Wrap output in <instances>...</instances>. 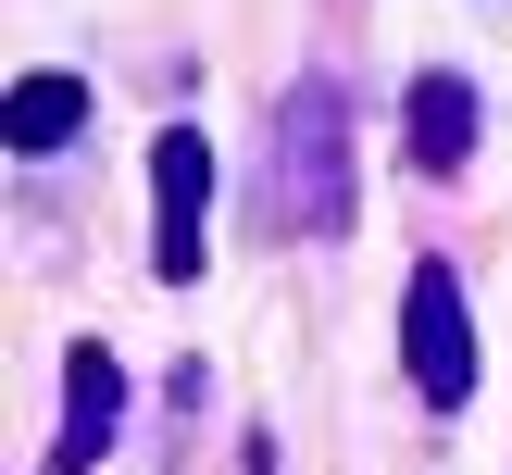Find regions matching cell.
I'll use <instances>...</instances> for the list:
<instances>
[{
  "instance_id": "obj_1",
  "label": "cell",
  "mask_w": 512,
  "mask_h": 475,
  "mask_svg": "<svg viewBox=\"0 0 512 475\" xmlns=\"http://www.w3.org/2000/svg\"><path fill=\"white\" fill-rule=\"evenodd\" d=\"M263 225H275V238H338V225H350V100H338V75H300L288 113H275Z\"/></svg>"
},
{
  "instance_id": "obj_2",
  "label": "cell",
  "mask_w": 512,
  "mask_h": 475,
  "mask_svg": "<svg viewBox=\"0 0 512 475\" xmlns=\"http://www.w3.org/2000/svg\"><path fill=\"white\" fill-rule=\"evenodd\" d=\"M400 363H413L425 413H463L475 400V313H463V275L450 263H413V288H400Z\"/></svg>"
},
{
  "instance_id": "obj_3",
  "label": "cell",
  "mask_w": 512,
  "mask_h": 475,
  "mask_svg": "<svg viewBox=\"0 0 512 475\" xmlns=\"http://www.w3.org/2000/svg\"><path fill=\"white\" fill-rule=\"evenodd\" d=\"M200 225H213V138L200 125H163L150 138V263L175 288L200 275Z\"/></svg>"
},
{
  "instance_id": "obj_4",
  "label": "cell",
  "mask_w": 512,
  "mask_h": 475,
  "mask_svg": "<svg viewBox=\"0 0 512 475\" xmlns=\"http://www.w3.org/2000/svg\"><path fill=\"white\" fill-rule=\"evenodd\" d=\"M113 425H125V363L100 338H75L63 350V438H50V475H88L100 450H113Z\"/></svg>"
},
{
  "instance_id": "obj_5",
  "label": "cell",
  "mask_w": 512,
  "mask_h": 475,
  "mask_svg": "<svg viewBox=\"0 0 512 475\" xmlns=\"http://www.w3.org/2000/svg\"><path fill=\"white\" fill-rule=\"evenodd\" d=\"M400 125H413V163H425V175H463V163H475V75L425 63V75H413V113H400Z\"/></svg>"
},
{
  "instance_id": "obj_6",
  "label": "cell",
  "mask_w": 512,
  "mask_h": 475,
  "mask_svg": "<svg viewBox=\"0 0 512 475\" xmlns=\"http://www.w3.org/2000/svg\"><path fill=\"white\" fill-rule=\"evenodd\" d=\"M75 125H88V88H75V75H13V100H0V138H13V150H63L75 138Z\"/></svg>"
}]
</instances>
